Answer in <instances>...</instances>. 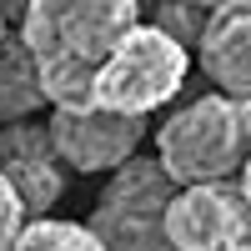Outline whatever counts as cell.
<instances>
[{
	"label": "cell",
	"instance_id": "cell-1",
	"mask_svg": "<svg viewBox=\"0 0 251 251\" xmlns=\"http://www.w3.org/2000/svg\"><path fill=\"white\" fill-rule=\"evenodd\" d=\"M141 25L136 0H35L20 15V46L30 50L50 111H96V75L111 50Z\"/></svg>",
	"mask_w": 251,
	"mask_h": 251
},
{
	"label": "cell",
	"instance_id": "cell-2",
	"mask_svg": "<svg viewBox=\"0 0 251 251\" xmlns=\"http://www.w3.org/2000/svg\"><path fill=\"white\" fill-rule=\"evenodd\" d=\"M251 156V100L231 96H201L156 131V166L176 186H216L236 181Z\"/></svg>",
	"mask_w": 251,
	"mask_h": 251
},
{
	"label": "cell",
	"instance_id": "cell-3",
	"mask_svg": "<svg viewBox=\"0 0 251 251\" xmlns=\"http://www.w3.org/2000/svg\"><path fill=\"white\" fill-rule=\"evenodd\" d=\"M186 71H191V50L166 30H156L151 20H141L96 75V111L146 121L166 100H176V91L186 86Z\"/></svg>",
	"mask_w": 251,
	"mask_h": 251
},
{
	"label": "cell",
	"instance_id": "cell-4",
	"mask_svg": "<svg viewBox=\"0 0 251 251\" xmlns=\"http://www.w3.org/2000/svg\"><path fill=\"white\" fill-rule=\"evenodd\" d=\"M176 196V186L166 181L156 161H126L111 176L91 211V231L100 251H176L166 241V201Z\"/></svg>",
	"mask_w": 251,
	"mask_h": 251
},
{
	"label": "cell",
	"instance_id": "cell-5",
	"mask_svg": "<svg viewBox=\"0 0 251 251\" xmlns=\"http://www.w3.org/2000/svg\"><path fill=\"white\" fill-rule=\"evenodd\" d=\"M166 241L176 251H231L251 246V206L236 181L181 186L166 201Z\"/></svg>",
	"mask_w": 251,
	"mask_h": 251
},
{
	"label": "cell",
	"instance_id": "cell-6",
	"mask_svg": "<svg viewBox=\"0 0 251 251\" xmlns=\"http://www.w3.org/2000/svg\"><path fill=\"white\" fill-rule=\"evenodd\" d=\"M50 146L60 166L71 171H121L126 161H136V146L146 136V121L111 116V111H50L46 121Z\"/></svg>",
	"mask_w": 251,
	"mask_h": 251
},
{
	"label": "cell",
	"instance_id": "cell-7",
	"mask_svg": "<svg viewBox=\"0 0 251 251\" xmlns=\"http://www.w3.org/2000/svg\"><path fill=\"white\" fill-rule=\"evenodd\" d=\"M0 176H5L10 191L20 196L25 216L35 211V221L60 201L66 171H60V156H55L46 126L25 121V126H5V131H0Z\"/></svg>",
	"mask_w": 251,
	"mask_h": 251
},
{
	"label": "cell",
	"instance_id": "cell-8",
	"mask_svg": "<svg viewBox=\"0 0 251 251\" xmlns=\"http://www.w3.org/2000/svg\"><path fill=\"white\" fill-rule=\"evenodd\" d=\"M196 55L206 80H216V96L251 100V0H226L206 15Z\"/></svg>",
	"mask_w": 251,
	"mask_h": 251
},
{
	"label": "cell",
	"instance_id": "cell-9",
	"mask_svg": "<svg viewBox=\"0 0 251 251\" xmlns=\"http://www.w3.org/2000/svg\"><path fill=\"white\" fill-rule=\"evenodd\" d=\"M40 106H46V91H40L35 60L20 46V35L0 40V126H25Z\"/></svg>",
	"mask_w": 251,
	"mask_h": 251
},
{
	"label": "cell",
	"instance_id": "cell-10",
	"mask_svg": "<svg viewBox=\"0 0 251 251\" xmlns=\"http://www.w3.org/2000/svg\"><path fill=\"white\" fill-rule=\"evenodd\" d=\"M10 251H100V241L86 221L40 216V221H25V231H20V241Z\"/></svg>",
	"mask_w": 251,
	"mask_h": 251
},
{
	"label": "cell",
	"instance_id": "cell-11",
	"mask_svg": "<svg viewBox=\"0 0 251 251\" xmlns=\"http://www.w3.org/2000/svg\"><path fill=\"white\" fill-rule=\"evenodd\" d=\"M206 15H211V10H191V5H166L156 20H151V25L156 30H166V35H171V40H181V46H186V40H201V30H206Z\"/></svg>",
	"mask_w": 251,
	"mask_h": 251
},
{
	"label": "cell",
	"instance_id": "cell-12",
	"mask_svg": "<svg viewBox=\"0 0 251 251\" xmlns=\"http://www.w3.org/2000/svg\"><path fill=\"white\" fill-rule=\"evenodd\" d=\"M20 231H25V206L10 191V181L0 176V251H10L20 241Z\"/></svg>",
	"mask_w": 251,
	"mask_h": 251
},
{
	"label": "cell",
	"instance_id": "cell-13",
	"mask_svg": "<svg viewBox=\"0 0 251 251\" xmlns=\"http://www.w3.org/2000/svg\"><path fill=\"white\" fill-rule=\"evenodd\" d=\"M236 186H241V196H246V206H251V156H246V166H241V176H236Z\"/></svg>",
	"mask_w": 251,
	"mask_h": 251
},
{
	"label": "cell",
	"instance_id": "cell-14",
	"mask_svg": "<svg viewBox=\"0 0 251 251\" xmlns=\"http://www.w3.org/2000/svg\"><path fill=\"white\" fill-rule=\"evenodd\" d=\"M0 40H5V15H0Z\"/></svg>",
	"mask_w": 251,
	"mask_h": 251
},
{
	"label": "cell",
	"instance_id": "cell-15",
	"mask_svg": "<svg viewBox=\"0 0 251 251\" xmlns=\"http://www.w3.org/2000/svg\"><path fill=\"white\" fill-rule=\"evenodd\" d=\"M231 251H251V246H231Z\"/></svg>",
	"mask_w": 251,
	"mask_h": 251
}]
</instances>
